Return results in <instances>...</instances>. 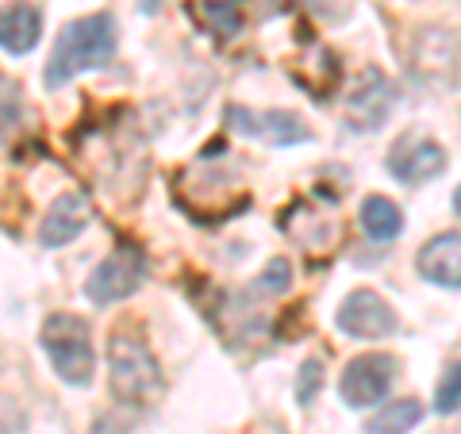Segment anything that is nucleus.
Listing matches in <instances>:
<instances>
[{
  "mask_svg": "<svg viewBox=\"0 0 461 434\" xmlns=\"http://www.w3.org/2000/svg\"><path fill=\"white\" fill-rule=\"evenodd\" d=\"M115 47H120V35H115L112 12H93V16L69 20L50 50L42 81H47V89H62V85H69L77 74L104 69L115 58Z\"/></svg>",
  "mask_w": 461,
  "mask_h": 434,
  "instance_id": "obj_1",
  "label": "nucleus"
},
{
  "mask_svg": "<svg viewBox=\"0 0 461 434\" xmlns=\"http://www.w3.org/2000/svg\"><path fill=\"white\" fill-rule=\"evenodd\" d=\"M42 354L50 357V366L58 373V381L69 388H89L96 373V350L89 323L74 312H50L47 323L39 330Z\"/></svg>",
  "mask_w": 461,
  "mask_h": 434,
  "instance_id": "obj_2",
  "label": "nucleus"
},
{
  "mask_svg": "<svg viewBox=\"0 0 461 434\" xmlns=\"http://www.w3.org/2000/svg\"><path fill=\"white\" fill-rule=\"evenodd\" d=\"M108 377L115 400L131 403V408H150L166 388L162 366L150 354V346L135 335H123V330L108 342Z\"/></svg>",
  "mask_w": 461,
  "mask_h": 434,
  "instance_id": "obj_3",
  "label": "nucleus"
},
{
  "mask_svg": "<svg viewBox=\"0 0 461 434\" xmlns=\"http://www.w3.org/2000/svg\"><path fill=\"white\" fill-rule=\"evenodd\" d=\"M142 281H147V254L139 250V246H115V250L100 262L89 281H85V296L100 308H108V303H120L127 296H135Z\"/></svg>",
  "mask_w": 461,
  "mask_h": 434,
  "instance_id": "obj_4",
  "label": "nucleus"
},
{
  "mask_svg": "<svg viewBox=\"0 0 461 434\" xmlns=\"http://www.w3.org/2000/svg\"><path fill=\"white\" fill-rule=\"evenodd\" d=\"M396 373L400 361L393 354H357L354 361H346L339 377V396L346 408H377L393 393Z\"/></svg>",
  "mask_w": 461,
  "mask_h": 434,
  "instance_id": "obj_5",
  "label": "nucleus"
},
{
  "mask_svg": "<svg viewBox=\"0 0 461 434\" xmlns=\"http://www.w3.org/2000/svg\"><path fill=\"white\" fill-rule=\"evenodd\" d=\"M227 123H230V131H239L247 139H262L269 147H300V142L312 139L308 123L293 112H281V108L254 112L247 104H227Z\"/></svg>",
  "mask_w": 461,
  "mask_h": 434,
  "instance_id": "obj_6",
  "label": "nucleus"
},
{
  "mask_svg": "<svg viewBox=\"0 0 461 434\" xmlns=\"http://www.w3.org/2000/svg\"><path fill=\"white\" fill-rule=\"evenodd\" d=\"M335 323L342 335H350V339H388V335H396V327H400L393 303L377 296L373 288H354V293L339 303Z\"/></svg>",
  "mask_w": 461,
  "mask_h": 434,
  "instance_id": "obj_7",
  "label": "nucleus"
},
{
  "mask_svg": "<svg viewBox=\"0 0 461 434\" xmlns=\"http://www.w3.org/2000/svg\"><path fill=\"white\" fill-rule=\"evenodd\" d=\"M446 169V150L427 135H400L388 150V173L400 185H427Z\"/></svg>",
  "mask_w": 461,
  "mask_h": 434,
  "instance_id": "obj_8",
  "label": "nucleus"
},
{
  "mask_svg": "<svg viewBox=\"0 0 461 434\" xmlns=\"http://www.w3.org/2000/svg\"><path fill=\"white\" fill-rule=\"evenodd\" d=\"M457 62H461V47L454 32H442V27H427L415 39V54H411V69L430 85H450L457 81Z\"/></svg>",
  "mask_w": 461,
  "mask_h": 434,
  "instance_id": "obj_9",
  "label": "nucleus"
},
{
  "mask_svg": "<svg viewBox=\"0 0 461 434\" xmlns=\"http://www.w3.org/2000/svg\"><path fill=\"white\" fill-rule=\"evenodd\" d=\"M346 104H350V123L357 131H377L396 104V85L388 81L381 69L369 66V69H362V77L354 81V93Z\"/></svg>",
  "mask_w": 461,
  "mask_h": 434,
  "instance_id": "obj_10",
  "label": "nucleus"
},
{
  "mask_svg": "<svg viewBox=\"0 0 461 434\" xmlns=\"http://www.w3.org/2000/svg\"><path fill=\"white\" fill-rule=\"evenodd\" d=\"M93 220V200L89 193L81 189H69L54 200V204L47 208V215H42V227H39V242L47 246V250H58V246L74 242L85 227H89Z\"/></svg>",
  "mask_w": 461,
  "mask_h": 434,
  "instance_id": "obj_11",
  "label": "nucleus"
},
{
  "mask_svg": "<svg viewBox=\"0 0 461 434\" xmlns=\"http://www.w3.org/2000/svg\"><path fill=\"white\" fill-rule=\"evenodd\" d=\"M415 269L427 285L461 288V231H446V235L430 239L415 258Z\"/></svg>",
  "mask_w": 461,
  "mask_h": 434,
  "instance_id": "obj_12",
  "label": "nucleus"
},
{
  "mask_svg": "<svg viewBox=\"0 0 461 434\" xmlns=\"http://www.w3.org/2000/svg\"><path fill=\"white\" fill-rule=\"evenodd\" d=\"M42 35V16L35 5H8L0 8V50L5 54H32Z\"/></svg>",
  "mask_w": 461,
  "mask_h": 434,
  "instance_id": "obj_13",
  "label": "nucleus"
},
{
  "mask_svg": "<svg viewBox=\"0 0 461 434\" xmlns=\"http://www.w3.org/2000/svg\"><path fill=\"white\" fill-rule=\"evenodd\" d=\"M357 220H362V231L373 242H393L403 231V212L396 200H388V196H366Z\"/></svg>",
  "mask_w": 461,
  "mask_h": 434,
  "instance_id": "obj_14",
  "label": "nucleus"
},
{
  "mask_svg": "<svg viewBox=\"0 0 461 434\" xmlns=\"http://www.w3.org/2000/svg\"><path fill=\"white\" fill-rule=\"evenodd\" d=\"M423 415L427 408L420 400H393V403H384V408L377 415H369L366 419V434H408L423 423Z\"/></svg>",
  "mask_w": 461,
  "mask_h": 434,
  "instance_id": "obj_15",
  "label": "nucleus"
},
{
  "mask_svg": "<svg viewBox=\"0 0 461 434\" xmlns=\"http://www.w3.org/2000/svg\"><path fill=\"white\" fill-rule=\"evenodd\" d=\"M204 23L220 39H235L242 32V5L239 0H204Z\"/></svg>",
  "mask_w": 461,
  "mask_h": 434,
  "instance_id": "obj_16",
  "label": "nucleus"
},
{
  "mask_svg": "<svg viewBox=\"0 0 461 434\" xmlns=\"http://www.w3.org/2000/svg\"><path fill=\"white\" fill-rule=\"evenodd\" d=\"M254 296H285L293 288V266L285 258H273V262L254 277Z\"/></svg>",
  "mask_w": 461,
  "mask_h": 434,
  "instance_id": "obj_17",
  "label": "nucleus"
},
{
  "mask_svg": "<svg viewBox=\"0 0 461 434\" xmlns=\"http://www.w3.org/2000/svg\"><path fill=\"white\" fill-rule=\"evenodd\" d=\"M457 408H461V361H454V366L442 373L438 393H435V411L450 415V411H457Z\"/></svg>",
  "mask_w": 461,
  "mask_h": 434,
  "instance_id": "obj_18",
  "label": "nucleus"
},
{
  "mask_svg": "<svg viewBox=\"0 0 461 434\" xmlns=\"http://www.w3.org/2000/svg\"><path fill=\"white\" fill-rule=\"evenodd\" d=\"M320 381H323V361L308 357L304 366H300V381H296V400L304 403V408L315 400V388H320Z\"/></svg>",
  "mask_w": 461,
  "mask_h": 434,
  "instance_id": "obj_19",
  "label": "nucleus"
},
{
  "mask_svg": "<svg viewBox=\"0 0 461 434\" xmlns=\"http://www.w3.org/2000/svg\"><path fill=\"white\" fill-rule=\"evenodd\" d=\"M27 430V411L12 396L0 393V434H23Z\"/></svg>",
  "mask_w": 461,
  "mask_h": 434,
  "instance_id": "obj_20",
  "label": "nucleus"
},
{
  "mask_svg": "<svg viewBox=\"0 0 461 434\" xmlns=\"http://www.w3.org/2000/svg\"><path fill=\"white\" fill-rule=\"evenodd\" d=\"M123 427L120 423H115V419H100V423L93 427V434H120Z\"/></svg>",
  "mask_w": 461,
  "mask_h": 434,
  "instance_id": "obj_21",
  "label": "nucleus"
},
{
  "mask_svg": "<svg viewBox=\"0 0 461 434\" xmlns=\"http://www.w3.org/2000/svg\"><path fill=\"white\" fill-rule=\"evenodd\" d=\"M158 8H162V5H158V0H142V12H147V16H154Z\"/></svg>",
  "mask_w": 461,
  "mask_h": 434,
  "instance_id": "obj_22",
  "label": "nucleus"
},
{
  "mask_svg": "<svg viewBox=\"0 0 461 434\" xmlns=\"http://www.w3.org/2000/svg\"><path fill=\"white\" fill-rule=\"evenodd\" d=\"M454 212L461 215V185H457V193H454Z\"/></svg>",
  "mask_w": 461,
  "mask_h": 434,
  "instance_id": "obj_23",
  "label": "nucleus"
},
{
  "mask_svg": "<svg viewBox=\"0 0 461 434\" xmlns=\"http://www.w3.org/2000/svg\"><path fill=\"white\" fill-rule=\"evenodd\" d=\"M304 5H312V8H320V5H327V0H304Z\"/></svg>",
  "mask_w": 461,
  "mask_h": 434,
  "instance_id": "obj_24",
  "label": "nucleus"
}]
</instances>
